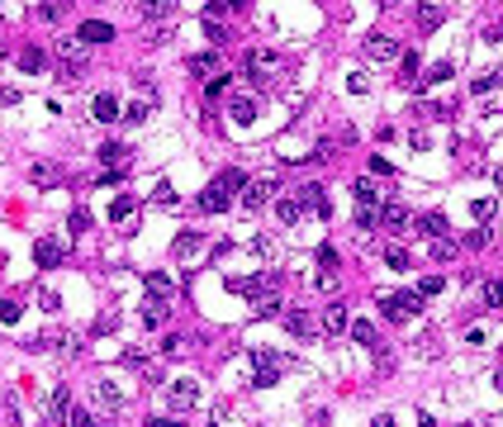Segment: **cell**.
Returning <instances> with one entry per match:
<instances>
[{"label": "cell", "mask_w": 503, "mask_h": 427, "mask_svg": "<svg viewBox=\"0 0 503 427\" xmlns=\"http://www.w3.org/2000/svg\"><path fill=\"white\" fill-rule=\"evenodd\" d=\"M294 62L285 53H276V48H252L247 53V76H252V86H271L276 76H285Z\"/></svg>", "instance_id": "6da1fadb"}, {"label": "cell", "mask_w": 503, "mask_h": 427, "mask_svg": "<svg viewBox=\"0 0 503 427\" xmlns=\"http://www.w3.org/2000/svg\"><path fill=\"white\" fill-rule=\"evenodd\" d=\"M285 366H290V356H285V351L257 347V351H252V385H257V389H271V385L285 375Z\"/></svg>", "instance_id": "7a4b0ae2"}, {"label": "cell", "mask_w": 503, "mask_h": 427, "mask_svg": "<svg viewBox=\"0 0 503 427\" xmlns=\"http://www.w3.org/2000/svg\"><path fill=\"white\" fill-rule=\"evenodd\" d=\"M228 290L233 294H242V299H252V304H266V299H276V290H280V275L276 271H262V275H233L228 280Z\"/></svg>", "instance_id": "3957f363"}, {"label": "cell", "mask_w": 503, "mask_h": 427, "mask_svg": "<svg viewBox=\"0 0 503 427\" xmlns=\"http://www.w3.org/2000/svg\"><path fill=\"white\" fill-rule=\"evenodd\" d=\"M86 67H90V48H86L81 38H72V43L57 48V81H62V86H72Z\"/></svg>", "instance_id": "277c9868"}, {"label": "cell", "mask_w": 503, "mask_h": 427, "mask_svg": "<svg viewBox=\"0 0 503 427\" xmlns=\"http://www.w3.org/2000/svg\"><path fill=\"white\" fill-rule=\"evenodd\" d=\"M380 309L390 314L394 323L413 319V314H423V294L418 290H404V294H380Z\"/></svg>", "instance_id": "5b68a950"}, {"label": "cell", "mask_w": 503, "mask_h": 427, "mask_svg": "<svg viewBox=\"0 0 503 427\" xmlns=\"http://www.w3.org/2000/svg\"><path fill=\"white\" fill-rule=\"evenodd\" d=\"M195 403H200V394H195V380H176L171 389H166V408H171V418L181 423L186 413H195Z\"/></svg>", "instance_id": "8992f818"}, {"label": "cell", "mask_w": 503, "mask_h": 427, "mask_svg": "<svg viewBox=\"0 0 503 427\" xmlns=\"http://www.w3.org/2000/svg\"><path fill=\"white\" fill-rule=\"evenodd\" d=\"M276 190H280V176H257V181H247V190H242V209H247V214L262 209Z\"/></svg>", "instance_id": "52a82bcc"}, {"label": "cell", "mask_w": 503, "mask_h": 427, "mask_svg": "<svg viewBox=\"0 0 503 427\" xmlns=\"http://www.w3.org/2000/svg\"><path fill=\"white\" fill-rule=\"evenodd\" d=\"M62 257H67V242H57V238H38L33 242V261H38V271L62 266Z\"/></svg>", "instance_id": "ba28073f"}, {"label": "cell", "mask_w": 503, "mask_h": 427, "mask_svg": "<svg viewBox=\"0 0 503 427\" xmlns=\"http://www.w3.org/2000/svg\"><path fill=\"white\" fill-rule=\"evenodd\" d=\"M351 328V314H346V304H328L323 314H318V332H328V337H337Z\"/></svg>", "instance_id": "9c48e42d"}, {"label": "cell", "mask_w": 503, "mask_h": 427, "mask_svg": "<svg viewBox=\"0 0 503 427\" xmlns=\"http://www.w3.org/2000/svg\"><path fill=\"white\" fill-rule=\"evenodd\" d=\"M361 53L371 57V62H394V57H399V43H394V38H385V33H371V38L361 43Z\"/></svg>", "instance_id": "30bf717a"}, {"label": "cell", "mask_w": 503, "mask_h": 427, "mask_svg": "<svg viewBox=\"0 0 503 427\" xmlns=\"http://www.w3.org/2000/svg\"><path fill=\"white\" fill-rule=\"evenodd\" d=\"M171 257L186 266V261H195V257H205V238L200 233H181V238L171 242Z\"/></svg>", "instance_id": "8fae6325"}, {"label": "cell", "mask_w": 503, "mask_h": 427, "mask_svg": "<svg viewBox=\"0 0 503 427\" xmlns=\"http://www.w3.org/2000/svg\"><path fill=\"white\" fill-rule=\"evenodd\" d=\"M29 186H38V190L62 186V166H57V161H33V166H29Z\"/></svg>", "instance_id": "7c38bea8"}, {"label": "cell", "mask_w": 503, "mask_h": 427, "mask_svg": "<svg viewBox=\"0 0 503 427\" xmlns=\"http://www.w3.org/2000/svg\"><path fill=\"white\" fill-rule=\"evenodd\" d=\"M285 328H290L294 337H318V319H314V309H290V314H285Z\"/></svg>", "instance_id": "4fadbf2b"}, {"label": "cell", "mask_w": 503, "mask_h": 427, "mask_svg": "<svg viewBox=\"0 0 503 427\" xmlns=\"http://www.w3.org/2000/svg\"><path fill=\"white\" fill-rule=\"evenodd\" d=\"M77 38L86 43V48H90V43H114V24H105V19H86Z\"/></svg>", "instance_id": "5bb4252c"}, {"label": "cell", "mask_w": 503, "mask_h": 427, "mask_svg": "<svg viewBox=\"0 0 503 427\" xmlns=\"http://www.w3.org/2000/svg\"><path fill=\"white\" fill-rule=\"evenodd\" d=\"M143 285H147L152 299H171V294H176V280H171L166 271H147V275H143Z\"/></svg>", "instance_id": "9a60e30c"}, {"label": "cell", "mask_w": 503, "mask_h": 427, "mask_svg": "<svg viewBox=\"0 0 503 427\" xmlns=\"http://www.w3.org/2000/svg\"><path fill=\"white\" fill-rule=\"evenodd\" d=\"M418 228H423V233H427L432 242H437V238H447V233H451V228H447V214H442V209H427V214H418Z\"/></svg>", "instance_id": "2e32d148"}, {"label": "cell", "mask_w": 503, "mask_h": 427, "mask_svg": "<svg viewBox=\"0 0 503 427\" xmlns=\"http://www.w3.org/2000/svg\"><path fill=\"white\" fill-rule=\"evenodd\" d=\"M233 124H252L257 114H262V105H257V95H233Z\"/></svg>", "instance_id": "e0dca14e"}, {"label": "cell", "mask_w": 503, "mask_h": 427, "mask_svg": "<svg viewBox=\"0 0 503 427\" xmlns=\"http://www.w3.org/2000/svg\"><path fill=\"white\" fill-rule=\"evenodd\" d=\"M200 209H205V214H223V209H228V190L218 186V181H214V186H205V195H200Z\"/></svg>", "instance_id": "ac0fdd59"}, {"label": "cell", "mask_w": 503, "mask_h": 427, "mask_svg": "<svg viewBox=\"0 0 503 427\" xmlns=\"http://www.w3.org/2000/svg\"><path fill=\"white\" fill-rule=\"evenodd\" d=\"M375 218H380V200H356V228L361 233H371Z\"/></svg>", "instance_id": "d6986e66"}, {"label": "cell", "mask_w": 503, "mask_h": 427, "mask_svg": "<svg viewBox=\"0 0 503 427\" xmlns=\"http://www.w3.org/2000/svg\"><path fill=\"white\" fill-rule=\"evenodd\" d=\"M15 62H19L24 72H43V67H48V57H43V48H33V43H24V48L15 53Z\"/></svg>", "instance_id": "ffe728a7"}, {"label": "cell", "mask_w": 503, "mask_h": 427, "mask_svg": "<svg viewBox=\"0 0 503 427\" xmlns=\"http://www.w3.org/2000/svg\"><path fill=\"white\" fill-rule=\"evenodd\" d=\"M90 114H95L100 124H114V119H119V100H114V95H95V100H90Z\"/></svg>", "instance_id": "44dd1931"}, {"label": "cell", "mask_w": 503, "mask_h": 427, "mask_svg": "<svg viewBox=\"0 0 503 427\" xmlns=\"http://www.w3.org/2000/svg\"><path fill=\"white\" fill-rule=\"evenodd\" d=\"M380 218H385L390 233H404V228H408V209H404V204H380Z\"/></svg>", "instance_id": "7402d4cb"}, {"label": "cell", "mask_w": 503, "mask_h": 427, "mask_svg": "<svg viewBox=\"0 0 503 427\" xmlns=\"http://www.w3.org/2000/svg\"><path fill=\"white\" fill-rule=\"evenodd\" d=\"M442 19H447V5H418V29L423 33H432Z\"/></svg>", "instance_id": "603a6c76"}, {"label": "cell", "mask_w": 503, "mask_h": 427, "mask_svg": "<svg viewBox=\"0 0 503 427\" xmlns=\"http://www.w3.org/2000/svg\"><path fill=\"white\" fill-rule=\"evenodd\" d=\"M186 67H190V76H209L214 67H218V53H214V48H209V53H195Z\"/></svg>", "instance_id": "cb8c5ba5"}, {"label": "cell", "mask_w": 503, "mask_h": 427, "mask_svg": "<svg viewBox=\"0 0 503 427\" xmlns=\"http://www.w3.org/2000/svg\"><path fill=\"white\" fill-rule=\"evenodd\" d=\"M48 413H53V418H67V413H72V389H67V385H57V389H53Z\"/></svg>", "instance_id": "d4e9b609"}, {"label": "cell", "mask_w": 503, "mask_h": 427, "mask_svg": "<svg viewBox=\"0 0 503 427\" xmlns=\"http://www.w3.org/2000/svg\"><path fill=\"white\" fill-rule=\"evenodd\" d=\"M138 15L157 24V19H171V15H176V5H171V0H152V5H138Z\"/></svg>", "instance_id": "484cf974"}, {"label": "cell", "mask_w": 503, "mask_h": 427, "mask_svg": "<svg viewBox=\"0 0 503 427\" xmlns=\"http://www.w3.org/2000/svg\"><path fill=\"white\" fill-rule=\"evenodd\" d=\"M276 214H280V223H299V214H304V204H299V200H294V195H280V204H276Z\"/></svg>", "instance_id": "4316f807"}, {"label": "cell", "mask_w": 503, "mask_h": 427, "mask_svg": "<svg viewBox=\"0 0 503 427\" xmlns=\"http://www.w3.org/2000/svg\"><path fill=\"white\" fill-rule=\"evenodd\" d=\"M351 337H356L361 347H380V332H375V323H366V319L351 323Z\"/></svg>", "instance_id": "83f0119b"}, {"label": "cell", "mask_w": 503, "mask_h": 427, "mask_svg": "<svg viewBox=\"0 0 503 427\" xmlns=\"http://www.w3.org/2000/svg\"><path fill=\"white\" fill-rule=\"evenodd\" d=\"M95 403H105V408H119V403H124V394H119V385H109V380H100V385H95Z\"/></svg>", "instance_id": "f1b7e54d"}, {"label": "cell", "mask_w": 503, "mask_h": 427, "mask_svg": "<svg viewBox=\"0 0 503 427\" xmlns=\"http://www.w3.org/2000/svg\"><path fill=\"white\" fill-rule=\"evenodd\" d=\"M133 209H138V200H133V195H119V200H109V218H114V223H124Z\"/></svg>", "instance_id": "f546056e"}, {"label": "cell", "mask_w": 503, "mask_h": 427, "mask_svg": "<svg viewBox=\"0 0 503 427\" xmlns=\"http://www.w3.org/2000/svg\"><path fill=\"white\" fill-rule=\"evenodd\" d=\"M86 228H90V209H86V204H77V209H72V218H67V233H72V238H81Z\"/></svg>", "instance_id": "4dcf8cb0"}, {"label": "cell", "mask_w": 503, "mask_h": 427, "mask_svg": "<svg viewBox=\"0 0 503 427\" xmlns=\"http://www.w3.org/2000/svg\"><path fill=\"white\" fill-rule=\"evenodd\" d=\"M143 323H147V328H161V323H166V304H161V299H147V304H143Z\"/></svg>", "instance_id": "1f68e13d"}, {"label": "cell", "mask_w": 503, "mask_h": 427, "mask_svg": "<svg viewBox=\"0 0 503 427\" xmlns=\"http://www.w3.org/2000/svg\"><path fill=\"white\" fill-rule=\"evenodd\" d=\"M0 413H5V427H19V394H15V389L5 394V403H0Z\"/></svg>", "instance_id": "d6a6232c"}, {"label": "cell", "mask_w": 503, "mask_h": 427, "mask_svg": "<svg viewBox=\"0 0 503 427\" xmlns=\"http://www.w3.org/2000/svg\"><path fill=\"white\" fill-rule=\"evenodd\" d=\"M218 186H223V190H247V176H242L238 166H228V171L218 176Z\"/></svg>", "instance_id": "836d02e7"}, {"label": "cell", "mask_w": 503, "mask_h": 427, "mask_svg": "<svg viewBox=\"0 0 503 427\" xmlns=\"http://www.w3.org/2000/svg\"><path fill=\"white\" fill-rule=\"evenodd\" d=\"M385 261H390V271H408V266H413V257H408L404 247H390V252H385Z\"/></svg>", "instance_id": "e575fe53"}, {"label": "cell", "mask_w": 503, "mask_h": 427, "mask_svg": "<svg viewBox=\"0 0 503 427\" xmlns=\"http://www.w3.org/2000/svg\"><path fill=\"white\" fill-rule=\"evenodd\" d=\"M228 86H233V76H209V81H205V95L218 100V95H228Z\"/></svg>", "instance_id": "d590c367"}, {"label": "cell", "mask_w": 503, "mask_h": 427, "mask_svg": "<svg viewBox=\"0 0 503 427\" xmlns=\"http://www.w3.org/2000/svg\"><path fill=\"white\" fill-rule=\"evenodd\" d=\"M484 304H489V309H503V280H484Z\"/></svg>", "instance_id": "8d00e7d4"}, {"label": "cell", "mask_w": 503, "mask_h": 427, "mask_svg": "<svg viewBox=\"0 0 503 427\" xmlns=\"http://www.w3.org/2000/svg\"><path fill=\"white\" fill-rule=\"evenodd\" d=\"M499 81H503V72H484V76H475V86H470V90H475V95H489Z\"/></svg>", "instance_id": "74e56055"}, {"label": "cell", "mask_w": 503, "mask_h": 427, "mask_svg": "<svg viewBox=\"0 0 503 427\" xmlns=\"http://www.w3.org/2000/svg\"><path fill=\"white\" fill-rule=\"evenodd\" d=\"M456 252H461V247H456L451 238H437V242H432V257H437V261H451Z\"/></svg>", "instance_id": "f35d334b"}, {"label": "cell", "mask_w": 503, "mask_h": 427, "mask_svg": "<svg viewBox=\"0 0 503 427\" xmlns=\"http://www.w3.org/2000/svg\"><path fill=\"white\" fill-rule=\"evenodd\" d=\"M205 33H209V43H214V53H218V43H228V29L218 24V19H205Z\"/></svg>", "instance_id": "ab89813d"}, {"label": "cell", "mask_w": 503, "mask_h": 427, "mask_svg": "<svg viewBox=\"0 0 503 427\" xmlns=\"http://www.w3.org/2000/svg\"><path fill=\"white\" fill-rule=\"evenodd\" d=\"M124 157H129L124 143H100V161H124Z\"/></svg>", "instance_id": "60d3db41"}, {"label": "cell", "mask_w": 503, "mask_h": 427, "mask_svg": "<svg viewBox=\"0 0 503 427\" xmlns=\"http://www.w3.org/2000/svg\"><path fill=\"white\" fill-rule=\"evenodd\" d=\"M114 328H119V314H100V319L90 323V332H95V337H105V332H114Z\"/></svg>", "instance_id": "b9f144b4"}, {"label": "cell", "mask_w": 503, "mask_h": 427, "mask_svg": "<svg viewBox=\"0 0 503 427\" xmlns=\"http://www.w3.org/2000/svg\"><path fill=\"white\" fill-rule=\"evenodd\" d=\"M465 247H470V252L489 247V228H484V223H479V228H470V233H465Z\"/></svg>", "instance_id": "7bdbcfd3"}, {"label": "cell", "mask_w": 503, "mask_h": 427, "mask_svg": "<svg viewBox=\"0 0 503 427\" xmlns=\"http://www.w3.org/2000/svg\"><path fill=\"white\" fill-rule=\"evenodd\" d=\"M62 15H67V5H57V0H43V5H38V19H48V24L62 19Z\"/></svg>", "instance_id": "ee69618b"}, {"label": "cell", "mask_w": 503, "mask_h": 427, "mask_svg": "<svg viewBox=\"0 0 503 427\" xmlns=\"http://www.w3.org/2000/svg\"><path fill=\"white\" fill-rule=\"evenodd\" d=\"M442 81H451V62H437V67L423 76V86H442Z\"/></svg>", "instance_id": "f6af8a7d"}, {"label": "cell", "mask_w": 503, "mask_h": 427, "mask_svg": "<svg viewBox=\"0 0 503 427\" xmlns=\"http://www.w3.org/2000/svg\"><path fill=\"white\" fill-rule=\"evenodd\" d=\"M399 76H404V81L418 76V53H404V57H399Z\"/></svg>", "instance_id": "bcb514c9"}, {"label": "cell", "mask_w": 503, "mask_h": 427, "mask_svg": "<svg viewBox=\"0 0 503 427\" xmlns=\"http://www.w3.org/2000/svg\"><path fill=\"white\" fill-rule=\"evenodd\" d=\"M161 356H186V337H181V332H171V337L161 342Z\"/></svg>", "instance_id": "7dc6e473"}, {"label": "cell", "mask_w": 503, "mask_h": 427, "mask_svg": "<svg viewBox=\"0 0 503 427\" xmlns=\"http://www.w3.org/2000/svg\"><path fill=\"white\" fill-rule=\"evenodd\" d=\"M375 351H380V356H375V371L390 375V371H394V347H375Z\"/></svg>", "instance_id": "c3c4849f"}, {"label": "cell", "mask_w": 503, "mask_h": 427, "mask_svg": "<svg viewBox=\"0 0 503 427\" xmlns=\"http://www.w3.org/2000/svg\"><path fill=\"white\" fill-rule=\"evenodd\" d=\"M152 204H161V209H171V204H176V195H171V186H166V181L152 190Z\"/></svg>", "instance_id": "681fc988"}, {"label": "cell", "mask_w": 503, "mask_h": 427, "mask_svg": "<svg viewBox=\"0 0 503 427\" xmlns=\"http://www.w3.org/2000/svg\"><path fill=\"white\" fill-rule=\"evenodd\" d=\"M470 214H475L479 223H489V214H494V200H470Z\"/></svg>", "instance_id": "f907efd6"}, {"label": "cell", "mask_w": 503, "mask_h": 427, "mask_svg": "<svg viewBox=\"0 0 503 427\" xmlns=\"http://www.w3.org/2000/svg\"><path fill=\"white\" fill-rule=\"evenodd\" d=\"M0 323H19V304L15 299H0Z\"/></svg>", "instance_id": "816d5d0a"}, {"label": "cell", "mask_w": 503, "mask_h": 427, "mask_svg": "<svg viewBox=\"0 0 503 427\" xmlns=\"http://www.w3.org/2000/svg\"><path fill=\"white\" fill-rule=\"evenodd\" d=\"M38 304H43L48 314H62V299H57L53 290H38Z\"/></svg>", "instance_id": "f5cc1de1"}, {"label": "cell", "mask_w": 503, "mask_h": 427, "mask_svg": "<svg viewBox=\"0 0 503 427\" xmlns=\"http://www.w3.org/2000/svg\"><path fill=\"white\" fill-rule=\"evenodd\" d=\"M67 423H72V427H95V418H90L86 408H72V413H67Z\"/></svg>", "instance_id": "db71d44e"}, {"label": "cell", "mask_w": 503, "mask_h": 427, "mask_svg": "<svg viewBox=\"0 0 503 427\" xmlns=\"http://www.w3.org/2000/svg\"><path fill=\"white\" fill-rule=\"evenodd\" d=\"M318 266H323V271H337V252H333V247H318Z\"/></svg>", "instance_id": "11a10c76"}, {"label": "cell", "mask_w": 503, "mask_h": 427, "mask_svg": "<svg viewBox=\"0 0 503 427\" xmlns=\"http://www.w3.org/2000/svg\"><path fill=\"white\" fill-rule=\"evenodd\" d=\"M24 100V90H15V86H0V105H19Z\"/></svg>", "instance_id": "9f6ffc18"}, {"label": "cell", "mask_w": 503, "mask_h": 427, "mask_svg": "<svg viewBox=\"0 0 503 427\" xmlns=\"http://www.w3.org/2000/svg\"><path fill=\"white\" fill-rule=\"evenodd\" d=\"M276 314H280V304H276V299H266V304H257V314H252V319H276Z\"/></svg>", "instance_id": "6f0895ef"}, {"label": "cell", "mask_w": 503, "mask_h": 427, "mask_svg": "<svg viewBox=\"0 0 503 427\" xmlns=\"http://www.w3.org/2000/svg\"><path fill=\"white\" fill-rule=\"evenodd\" d=\"M371 171H375V176H394V161H385V157H371Z\"/></svg>", "instance_id": "680465c9"}, {"label": "cell", "mask_w": 503, "mask_h": 427, "mask_svg": "<svg viewBox=\"0 0 503 427\" xmlns=\"http://www.w3.org/2000/svg\"><path fill=\"white\" fill-rule=\"evenodd\" d=\"M437 290H442V275H427L423 285H418V294H423V299H427V294H437Z\"/></svg>", "instance_id": "91938a15"}, {"label": "cell", "mask_w": 503, "mask_h": 427, "mask_svg": "<svg viewBox=\"0 0 503 427\" xmlns=\"http://www.w3.org/2000/svg\"><path fill=\"white\" fill-rule=\"evenodd\" d=\"M124 119H129V124H143V119H147V105H129V114H124Z\"/></svg>", "instance_id": "94428289"}, {"label": "cell", "mask_w": 503, "mask_h": 427, "mask_svg": "<svg viewBox=\"0 0 503 427\" xmlns=\"http://www.w3.org/2000/svg\"><path fill=\"white\" fill-rule=\"evenodd\" d=\"M371 427H399V423H394V418H390V413H380V418H375Z\"/></svg>", "instance_id": "6125c7cd"}, {"label": "cell", "mask_w": 503, "mask_h": 427, "mask_svg": "<svg viewBox=\"0 0 503 427\" xmlns=\"http://www.w3.org/2000/svg\"><path fill=\"white\" fill-rule=\"evenodd\" d=\"M147 427H176V418H152Z\"/></svg>", "instance_id": "be15d7a7"}, {"label": "cell", "mask_w": 503, "mask_h": 427, "mask_svg": "<svg viewBox=\"0 0 503 427\" xmlns=\"http://www.w3.org/2000/svg\"><path fill=\"white\" fill-rule=\"evenodd\" d=\"M494 186H499V190H503V166H499V171H494Z\"/></svg>", "instance_id": "e7e4bbea"}, {"label": "cell", "mask_w": 503, "mask_h": 427, "mask_svg": "<svg viewBox=\"0 0 503 427\" xmlns=\"http://www.w3.org/2000/svg\"><path fill=\"white\" fill-rule=\"evenodd\" d=\"M499 389H503V366H499Z\"/></svg>", "instance_id": "03108f58"}, {"label": "cell", "mask_w": 503, "mask_h": 427, "mask_svg": "<svg viewBox=\"0 0 503 427\" xmlns=\"http://www.w3.org/2000/svg\"><path fill=\"white\" fill-rule=\"evenodd\" d=\"M43 427H53V423H43Z\"/></svg>", "instance_id": "003e7915"}]
</instances>
